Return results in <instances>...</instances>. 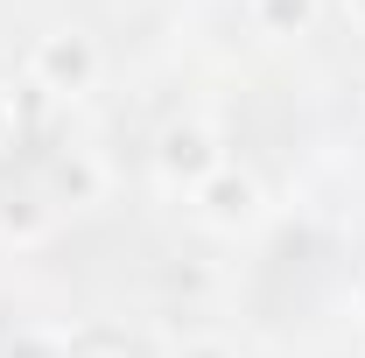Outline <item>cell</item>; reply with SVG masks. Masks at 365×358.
<instances>
[{"mask_svg":"<svg viewBox=\"0 0 365 358\" xmlns=\"http://www.w3.org/2000/svg\"><path fill=\"white\" fill-rule=\"evenodd\" d=\"M211 211H218V218H253V211H260V204H253V183H218V190H211Z\"/></svg>","mask_w":365,"mask_h":358,"instance_id":"2","label":"cell"},{"mask_svg":"<svg viewBox=\"0 0 365 358\" xmlns=\"http://www.w3.org/2000/svg\"><path fill=\"white\" fill-rule=\"evenodd\" d=\"M197 358H225V352H197Z\"/></svg>","mask_w":365,"mask_h":358,"instance_id":"4","label":"cell"},{"mask_svg":"<svg viewBox=\"0 0 365 358\" xmlns=\"http://www.w3.org/2000/svg\"><path fill=\"white\" fill-rule=\"evenodd\" d=\"M43 71L71 78V85H85V78H91V56H85V43H49L43 49Z\"/></svg>","mask_w":365,"mask_h":358,"instance_id":"1","label":"cell"},{"mask_svg":"<svg viewBox=\"0 0 365 358\" xmlns=\"http://www.w3.org/2000/svg\"><path fill=\"white\" fill-rule=\"evenodd\" d=\"M267 14H274V21H295V29H302V21H309V0H267Z\"/></svg>","mask_w":365,"mask_h":358,"instance_id":"3","label":"cell"}]
</instances>
